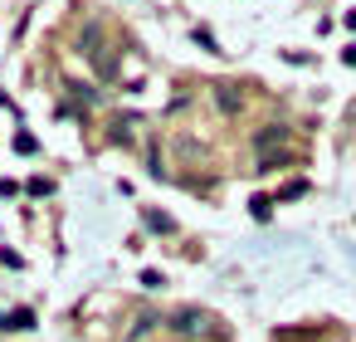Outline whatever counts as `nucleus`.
I'll return each instance as SVG.
<instances>
[{"mask_svg": "<svg viewBox=\"0 0 356 342\" xmlns=\"http://www.w3.org/2000/svg\"><path fill=\"white\" fill-rule=\"evenodd\" d=\"M156 327H161V318H156V313H142V318L132 322V332H127V342H142V337H147V332H156Z\"/></svg>", "mask_w": 356, "mask_h": 342, "instance_id": "obj_5", "label": "nucleus"}, {"mask_svg": "<svg viewBox=\"0 0 356 342\" xmlns=\"http://www.w3.org/2000/svg\"><path fill=\"white\" fill-rule=\"evenodd\" d=\"M147 225H152V230H161V235H166V230H176V220H171V215H161V210H147Z\"/></svg>", "mask_w": 356, "mask_h": 342, "instance_id": "obj_8", "label": "nucleus"}, {"mask_svg": "<svg viewBox=\"0 0 356 342\" xmlns=\"http://www.w3.org/2000/svg\"><path fill=\"white\" fill-rule=\"evenodd\" d=\"M0 327H15V332H25V327H35V313H30V308H15L10 318H0Z\"/></svg>", "mask_w": 356, "mask_h": 342, "instance_id": "obj_6", "label": "nucleus"}, {"mask_svg": "<svg viewBox=\"0 0 356 342\" xmlns=\"http://www.w3.org/2000/svg\"><path fill=\"white\" fill-rule=\"evenodd\" d=\"M346 25H351V30H356V10H351V15H346Z\"/></svg>", "mask_w": 356, "mask_h": 342, "instance_id": "obj_11", "label": "nucleus"}, {"mask_svg": "<svg viewBox=\"0 0 356 342\" xmlns=\"http://www.w3.org/2000/svg\"><path fill=\"white\" fill-rule=\"evenodd\" d=\"M171 327H176L181 337H200V332H210V313H195V308H181V313L171 318Z\"/></svg>", "mask_w": 356, "mask_h": 342, "instance_id": "obj_2", "label": "nucleus"}, {"mask_svg": "<svg viewBox=\"0 0 356 342\" xmlns=\"http://www.w3.org/2000/svg\"><path fill=\"white\" fill-rule=\"evenodd\" d=\"M302 191H307V181H288L278 196H283V201H293V196H302Z\"/></svg>", "mask_w": 356, "mask_h": 342, "instance_id": "obj_9", "label": "nucleus"}, {"mask_svg": "<svg viewBox=\"0 0 356 342\" xmlns=\"http://www.w3.org/2000/svg\"><path fill=\"white\" fill-rule=\"evenodd\" d=\"M346 118H351V123H356V103H351V108H346Z\"/></svg>", "mask_w": 356, "mask_h": 342, "instance_id": "obj_12", "label": "nucleus"}, {"mask_svg": "<svg viewBox=\"0 0 356 342\" xmlns=\"http://www.w3.org/2000/svg\"><path fill=\"white\" fill-rule=\"evenodd\" d=\"M210 93H215V108H220L225 118H234V113L244 108V88H239V84H215Z\"/></svg>", "mask_w": 356, "mask_h": 342, "instance_id": "obj_3", "label": "nucleus"}, {"mask_svg": "<svg viewBox=\"0 0 356 342\" xmlns=\"http://www.w3.org/2000/svg\"><path fill=\"white\" fill-rule=\"evenodd\" d=\"M283 142H288V127H283V123H268V127L254 137V152H259V166H264V171H273V166L283 162Z\"/></svg>", "mask_w": 356, "mask_h": 342, "instance_id": "obj_1", "label": "nucleus"}, {"mask_svg": "<svg viewBox=\"0 0 356 342\" xmlns=\"http://www.w3.org/2000/svg\"><path fill=\"white\" fill-rule=\"evenodd\" d=\"M79 45H83V54H88V59H98V54L108 49V45H103V25H98V20H88V25H83V35H79Z\"/></svg>", "mask_w": 356, "mask_h": 342, "instance_id": "obj_4", "label": "nucleus"}, {"mask_svg": "<svg viewBox=\"0 0 356 342\" xmlns=\"http://www.w3.org/2000/svg\"><path fill=\"white\" fill-rule=\"evenodd\" d=\"M118 147H132V123H113V132H108Z\"/></svg>", "mask_w": 356, "mask_h": 342, "instance_id": "obj_7", "label": "nucleus"}, {"mask_svg": "<svg viewBox=\"0 0 356 342\" xmlns=\"http://www.w3.org/2000/svg\"><path fill=\"white\" fill-rule=\"evenodd\" d=\"M341 64H351V69H356V45H351V49H341Z\"/></svg>", "mask_w": 356, "mask_h": 342, "instance_id": "obj_10", "label": "nucleus"}]
</instances>
